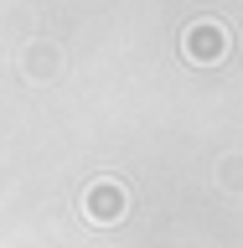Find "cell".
Instances as JSON below:
<instances>
[{"mask_svg": "<svg viewBox=\"0 0 243 248\" xmlns=\"http://www.w3.org/2000/svg\"><path fill=\"white\" fill-rule=\"evenodd\" d=\"M223 52H228V36H223V26H207V21H202V26L186 31V57H192V62H217Z\"/></svg>", "mask_w": 243, "mask_h": 248, "instance_id": "6da1fadb", "label": "cell"}]
</instances>
